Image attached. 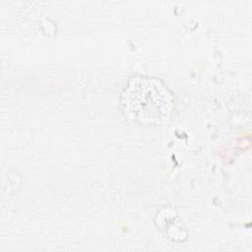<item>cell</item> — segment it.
<instances>
[{
  "instance_id": "1",
  "label": "cell",
  "mask_w": 252,
  "mask_h": 252,
  "mask_svg": "<svg viewBox=\"0 0 252 252\" xmlns=\"http://www.w3.org/2000/svg\"><path fill=\"white\" fill-rule=\"evenodd\" d=\"M122 104L130 119L140 123H159L170 113L171 96L158 80L133 78L125 89Z\"/></svg>"
}]
</instances>
